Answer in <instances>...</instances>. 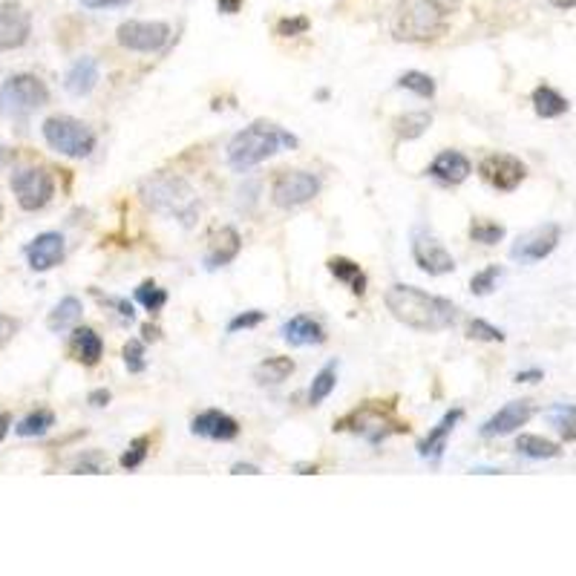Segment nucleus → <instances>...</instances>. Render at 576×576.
Masks as SVG:
<instances>
[{
    "label": "nucleus",
    "instance_id": "nucleus-44",
    "mask_svg": "<svg viewBox=\"0 0 576 576\" xmlns=\"http://www.w3.org/2000/svg\"><path fill=\"white\" fill-rule=\"evenodd\" d=\"M133 0H81L84 9H93V12H101V9H121V6H130Z\"/></svg>",
    "mask_w": 576,
    "mask_h": 576
},
{
    "label": "nucleus",
    "instance_id": "nucleus-15",
    "mask_svg": "<svg viewBox=\"0 0 576 576\" xmlns=\"http://www.w3.org/2000/svg\"><path fill=\"white\" fill-rule=\"evenodd\" d=\"M533 418V404L530 401H510L504 404L493 418H488L481 424V438H499V436H510L519 427H525Z\"/></svg>",
    "mask_w": 576,
    "mask_h": 576
},
{
    "label": "nucleus",
    "instance_id": "nucleus-26",
    "mask_svg": "<svg viewBox=\"0 0 576 576\" xmlns=\"http://www.w3.org/2000/svg\"><path fill=\"white\" fill-rule=\"evenodd\" d=\"M81 312H84V305L78 297H64L56 309L49 312L46 317V326L49 332H67V329H76L78 326V320H81Z\"/></svg>",
    "mask_w": 576,
    "mask_h": 576
},
{
    "label": "nucleus",
    "instance_id": "nucleus-49",
    "mask_svg": "<svg viewBox=\"0 0 576 576\" xmlns=\"http://www.w3.org/2000/svg\"><path fill=\"white\" fill-rule=\"evenodd\" d=\"M231 473H233V476H260V467H257V464H242V461H240V464H233V467H231Z\"/></svg>",
    "mask_w": 576,
    "mask_h": 576
},
{
    "label": "nucleus",
    "instance_id": "nucleus-16",
    "mask_svg": "<svg viewBox=\"0 0 576 576\" xmlns=\"http://www.w3.org/2000/svg\"><path fill=\"white\" fill-rule=\"evenodd\" d=\"M64 257H67V242L56 231H46L26 245V260L32 272H52V268L64 262Z\"/></svg>",
    "mask_w": 576,
    "mask_h": 576
},
{
    "label": "nucleus",
    "instance_id": "nucleus-28",
    "mask_svg": "<svg viewBox=\"0 0 576 576\" xmlns=\"http://www.w3.org/2000/svg\"><path fill=\"white\" fill-rule=\"evenodd\" d=\"M516 449H519V456L533 458V461H548V458H560L562 456L560 444L548 441L545 436H519L516 438Z\"/></svg>",
    "mask_w": 576,
    "mask_h": 576
},
{
    "label": "nucleus",
    "instance_id": "nucleus-45",
    "mask_svg": "<svg viewBox=\"0 0 576 576\" xmlns=\"http://www.w3.org/2000/svg\"><path fill=\"white\" fill-rule=\"evenodd\" d=\"M15 332H17V320H12V317H6V314H0V346L9 344V340L15 337Z\"/></svg>",
    "mask_w": 576,
    "mask_h": 576
},
{
    "label": "nucleus",
    "instance_id": "nucleus-12",
    "mask_svg": "<svg viewBox=\"0 0 576 576\" xmlns=\"http://www.w3.org/2000/svg\"><path fill=\"white\" fill-rule=\"evenodd\" d=\"M560 237H562V228L560 225H539L528 233H521V237L513 242L510 248V257L516 262H525V265H533V262H542L545 257H550L556 245H560Z\"/></svg>",
    "mask_w": 576,
    "mask_h": 576
},
{
    "label": "nucleus",
    "instance_id": "nucleus-8",
    "mask_svg": "<svg viewBox=\"0 0 576 576\" xmlns=\"http://www.w3.org/2000/svg\"><path fill=\"white\" fill-rule=\"evenodd\" d=\"M12 190L24 211H41L56 196V179L46 168H21L12 173Z\"/></svg>",
    "mask_w": 576,
    "mask_h": 576
},
{
    "label": "nucleus",
    "instance_id": "nucleus-40",
    "mask_svg": "<svg viewBox=\"0 0 576 576\" xmlns=\"http://www.w3.org/2000/svg\"><path fill=\"white\" fill-rule=\"evenodd\" d=\"M309 29H312V21L305 15H285L274 26V32L280 35V38H294V35H305Z\"/></svg>",
    "mask_w": 576,
    "mask_h": 576
},
{
    "label": "nucleus",
    "instance_id": "nucleus-50",
    "mask_svg": "<svg viewBox=\"0 0 576 576\" xmlns=\"http://www.w3.org/2000/svg\"><path fill=\"white\" fill-rule=\"evenodd\" d=\"M12 427V418H9V412H0V441L6 438V432Z\"/></svg>",
    "mask_w": 576,
    "mask_h": 576
},
{
    "label": "nucleus",
    "instance_id": "nucleus-51",
    "mask_svg": "<svg viewBox=\"0 0 576 576\" xmlns=\"http://www.w3.org/2000/svg\"><path fill=\"white\" fill-rule=\"evenodd\" d=\"M553 9H576V0H548Z\"/></svg>",
    "mask_w": 576,
    "mask_h": 576
},
{
    "label": "nucleus",
    "instance_id": "nucleus-9",
    "mask_svg": "<svg viewBox=\"0 0 576 576\" xmlns=\"http://www.w3.org/2000/svg\"><path fill=\"white\" fill-rule=\"evenodd\" d=\"M320 193V179L309 170H280L272 185V202L283 211L309 205Z\"/></svg>",
    "mask_w": 576,
    "mask_h": 576
},
{
    "label": "nucleus",
    "instance_id": "nucleus-39",
    "mask_svg": "<svg viewBox=\"0 0 576 576\" xmlns=\"http://www.w3.org/2000/svg\"><path fill=\"white\" fill-rule=\"evenodd\" d=\"M499 277H501V265H488V268H481V272L473 274V280H470V292H473L476 297L490 294L493 288H496V283H499Z\"/></svg>",
    "mask_w": 576,
    "mask_h": 576
},
{
    "label": "nucleus",
    "instance_id": "nucleus-36",
    "mask_svg": "<svg viewBox=\"0 0 576 576\" xmlns=\"http://www.w3.org/2000/svg\"><path fill=\"white\" fill-rule=\"evenodd\" d=\"M136 300H139L148 312H159V309H165L168 292H165V288H159L153 280H148V283H141V285L136 288Z\"/></svg>",
    "mask_w": 576,
    "mask_h": 576
},
{
    "label": "nucleus",
    "instance_id": "nucleus-20",
    "mask_svg": "<svg viewBox=\"0 0 576 576\" xmlns=\"http://www.w3.org/2000/svg\"><path fill=\"white\" fill-rule=\"evenodd\" d=\"M427 173L432 179H438V182H444V185H461L464 179L473 173V165H470V159H467L464 153L444 150V153H438L436 159H432V165H429Z\"/></svg>",
    "mask_w": 576,
    "mask_h": 576
},
{
    "label": "nucleus",
    "instance_id": "nucleus-7",
    "mask_svg": "<svg viewBox=\"0 0 576 576\" xmlns=\"http://www.w3.org/2000/svg\"><path fill=\"white\" fill-rule=\"evenodd\" d=\"M46 104H49V87L38 76H29V72L12 76L0 87V107L12 116H26L32 110H41Z\"/></svg>",
    "mask_w": 576,
    "mask_h": 576
},
{
    "label": "nucleus",
    "instance_id": "nucleus-38",
    "mask_svg": "<svg viewBox=\"0 0 576 576\" xmlns=\"http://www.w3.org/2000/svg\"><path fill=\"white\" fill-rule=\"evenodd\" d=\"M121 357H124V366H128L130 375H141L144 369H148V357H144V344L141 340H128L121 349Z\"/></svg>",
    "mask_w": 576,
    "mask_h": 576
},
{
    "label": "nucleus",
    "instance_id": "nucleus-33",
    "mask_svg": "<svg viewBox=\"0 0 576 576\" xmlns=\"http://www.w3.org/2000/svg\"><path fill=\"white\" fill-rule=\"evenodd\" d=\"M395 87L409 89V93H416L418 98H432V96H436V78L427 76V72H418V69L404 72V76L395 81Z\"/></svg>",
    "mask_w": 576,
    "mask_h": 576
},
{
    "label": "nucleus",
    "instance_id": "nucleus-27",
    "mask_svg": "<svg viewBox=\"0 0 576 576\" xmlns=\"http://www.w3.org/2000/svg\"><path fill=\"white\" fill-rule=\"evenodd\" d=\"M294 372V360L285 357V355H274V357H265L262 364L254 369V377L262 384V386H277L283 381H288V375Z\"/></svg>",
    "mask_w": 576,
    "mask_h": 576
},
{
    "label": "nucleus",
    "instance_id": "nucleus-19",
    "mask_svg": "<svg viewBox=\"0 0 576 576\" xmlns=\"http://www.w3.org/2000/svg\"><path fill=\"white\" fill-rule=\"evenodd\" d=\"M242 251V237L237 228L225 225L222 231H216V237L211 240L208 251H205V268L208 272H216V268H225L228 262H233Z\"/></svg>",
    "mask_w": 576,
    "mask_h": 576
},
{
    "label": "nucleus",
    "instance_id": "nucleus-48",
    "mask_svg": "<svg viewBox=\"0 0 576 576\" xmlns=\"http://www.w3.org/2000/svg\"><path fill=\"white\" fill-rule=\"evenodd\" d=\"M216 9L222 15H237L242 9V0H216Z\"/></svg>",
    "mask_w": 576,
    "mask_h": 576
},
{
    "label": "nucleus",
    "instance_id": "nucleus-52",
    "mask_svg": "<svg viewBox=\"0 0 576 576\" xmlns=\"http://www.w3.org/2000/svg\"><path fill=\"white\" fill-rule=\"evenodd\" d=\"M141 334H144V340H148V344H150V340H159V329L150 326V323H148V326H141Z\"/></svg>",
    "mask_w": 576,
    "mask_h": 576
},
{
    "label": "nucleus",
    "instance_id": "nucleus-4",
    "mask_svg": "<svg viewBox=\"0 0 576 576\" xmlns=\"http://www.w3.org/2000/svg\"><path fill=\"white\" fill-rule=\"evenodd\" d=\"M139 196L150 211L173 216V220H179L182 225H193L196 216L202 211L196 190L185 182V179L170 176V173L148 176L139 188Z\"/></svg>",
    "mask_w": 576,
    "mask_h": 576
},
{
    "label": "nucleus",
    "instance_id": "nucleus-30",
    "mask_svg": "<svg viewBox=\"0 0 576 576\" xmlns=\"http://www.w3.org/2000/svg\"><path fill=\"white\" fill-rule=\"evenodd\" d=\"M545 418L565 441H576V406L573 404H553L550 409H545Z\"/></svg>",
    "mask_w": 576,
    "mask_h": 576
},
{
    "label": "nucleus",
    "instance_id": "nucleus-13",
    "mask_svg": "<svg viewBox=\"0 0 576 576\" xmlns=\"http://www.w3.org/2000/svg\"><path fill=\"white\" fill-rule=\"evenodd\" d=\"M32 35V15L17 0H0V52L21 49Z\"/></svg>",
    "mask_w": 576,
    "mask_h": 576
},
{
    "label": "nucleus",
    "instance_id": "nucleus-17",
    "mask_svg": "<svg viewBox=\"0 0 576 576\" xmlns=\"http://www.w3.org/2000/svg\"><path fill=\"white\" fill-rule=\"evenodd\" d=\"M190 432L211 441H233L240 436V424L222 409H205L190 421Z\"/></svg>",
    "mask_w": 576,
    "mask_h": 576
},
{
    "label": "nucleus",
    "instance_id": "nucleus-22",
    "mask_svg": "<svg viewBox=\"0 0 576 576\" xmlns=\"http://www.w3.org/2000/svg\"><path fill=\"white\" fill-rule=\"evenodd\" d=\"M69 355L84 366H98L104 357V340L96 329L89 326H76L69 337Z\"/></svg>",
    "mask_w": 576,
    "mask_h": 576
},
{
    "label": "nucleus",
    "instance_id": "nucleus-18",
    "mask_svg": "<svg viewBox=\"0 0 576 576\" xmlns=\"http://www.w3.org/2000/svg\"><path fill=\"white\" fill-rule=\"evenodd\" d=\"M461 418H464V409L461 406L444 412V418L436 427H432L427 432V438L418 444V456L427 458V461H432V464H438L441 456H444V449H447V441H449V436H453V429L458 427Z\"/></svg>",
    "mask_w": 576,
    "mask_h": 576
},
{
    "label": "nucleus",
    "instance_id": "nucleus-10",
    "mask_svg": "<svg viewBox=\"0 0 576 576\" xmlns=\"http://www.w3.org/2000/svg\"><path fill=\"white\" fill-rule=\"evenodd\" d=\"M478 176L499 193H513L528 179L525 161L513 153H490L478 161Z\"/></svg>",
    "mask_w": 576,
    "mask_h": 576
},
{
    "label": "nucleus",
    "instance_id": "nucleus-29",
    "mask_svg": "<svg viewBox=\"0 0 576 576\" xmlns=\"http://www.w3.org/2000/svg\"><path fill=\"white\" fill-rule=\"evenodd\" d=\"M429 124H432V116L427 110H412V113H404L392 121V128H395V136L404 139V141H412V139H418L429 130Z\"/></svg>",
    "mask_w": 576,
    "mask_h": 576
},
{
    "label": "nucleus",
    "instance_id": "nucleus-47",
    "mask_svg": "<svg viewBox=\"0 0 576 576\" xmlns=\"http://www.w3.org/2000/svg\"><path fill=\"white\" fill-rule=\"evenodd\" d=\"M542 377H545L542 369H525L516 375V384H536V381H542Z\"/></svg>",
    "mask_w": 576,
    "mask_h": 576
},
{
    "label": "nucleus",
    "instance_id": "nucleus-37",
    "mask_svg": "<svg viewBox=\"0 0 576 576\" xmlns=\"http://www.w3.org/2000/svg\"><path fill=\"white\" fill-rule=\"evenodd\" d=\"M467 337H470V340H481V344H504V332L496 329L493 323L481 320V317L467 323Z\"/></svg>",
    "mask_w": 576,
    "mask_h": 576
},
{
    "label": "nucleus",
    "instance_id": "nucleus-35",
    "mask_svg": "<svg viewBox=\"0 0 576 576\" xmlns=\"http://www.w3.org/2000/svg\"><path fill=\"white\" fill-rule=\"evenodd\" d=\"M148 453H150V436H139V438H133V441H130V447L121 453L118 464L124 467V470H136V467H141V464H144V458H148Z\"/></svg>",
    "mask_w": 576,
    "mask_h": 576
},
{
    "label": "nucleus",
    "instance_id": "nucleus-1",
    "mask_svg": "<svg viewBox=\"0 0 576 576\" xmlns=\"http://www.w3.org/2000/svg\"><path fill=\"white\" fill-rule=\"evenodd\" d=\"M389 314L416 332H444L458 320V305L447 297L427 294L416 285L395 283L384 294Z\"/></svg>",
    "mask_w": 576,
    "mask_h": 576
},
{
    "label": "nucleus",
    "instance_id": "nucleus-42",
    "mask_svg": "<svg viewBox=\"0 0 576 576\" xmlns=\"http://www.w3.org/2000/svg\"><path fill=\"white\" fill-rule=\"evenodd\" d=\"M265 320V312H260V309H251V312H242V314H237L231 323H228V332L231 334H237V332H242V329H254V326H260V323Z\"/></svg>",
    "mask_w": 576,
    "mask_h": 576
},
{
    "label": "nucleus",
    "instance_id": "nucleus-25",
    "mask_svg": "<svg viewBox=\"0 0 576 576\" xmlns=\"http://www.w3.org/2000/svg\"><path fill=\"white\" fill-rule=\"evenodd\" d=\"M530 101H533V110H536L539 118H560V116H565L571 110L568 98L560 93V89H553L548 84H539L533 89Z\"/></svg>",
    "mask_w": 576,
    "mask_h": 576
},
{
    "label": "nucleus",
    "instance_id": "nucleus-32",
    "mask_svg": "<svg viewBox=\"0 0 576 576\" xmlns=\"http://www.w3.org/2000/svg\"><path fill=\"white\" fill-rule=\"evenodd\" d=\"M49 427H56V412H52V409H35L15 427V432L21 438H38V436H44V432H49Z\"/></svg>",
    "mask_w": 576,
    "mask_h": 576
},
{
    "label": "nucleus",
    "instance_id": "nucleus-46",
    "mask_svg": "<svg viewBox=\"0 0 576 576\" xmlns=\"http://www.w3.org/2000/svg\"><path fill=\"white\" fill-rule=\"evenodd\" d=\"M89 406H96V409H104L107 404H110L113 401V395H110V389H93V392H89Z\"/></svg>",
    "mask_w": 576,
    "mask_h": 576
},
{
    "label": "nucleus",
    "instance_id": "nucleus-5",
    "mask_svg": "<svg viewBox=\"0 0 576 576\" xmlns=\"http://www.w3.org/2000/svg\"><path fill=\"white\" fill-rule=\"evenodd\" d=\"M334 432H355V436L366 438L369 444H381L389 436H401L409 432V424L395 418V404L392 401H366L349 416L334 421Z\"/></svg>",
    "mask_w": 576,
    "mask_h": 576
},
{
    "label": "nucleus",
    "instance_id": "nucleus-3",
    "mask_svg": "<svg viewBox=\"0 0 576 576\" xmlns=\"http://www.w3.org/2000/svg\"><path fill=\"white\" fill-rule=\"evenodd\" d=\"M297 136L294 133H288L283 130L280 124H272V121H254V124H248L245 130H240L237 136H233L228 141V165L233 170H251V168H257L262 165L265 159H272L274 153H280L283 148L288 150H294L297 148Z\"/></svg>",
    "mask_w": 576,
    "mask_h": 576
},
{
    "label": "nucleus",
    "instance_id": "nucleus-23",
    "mask_svg": "<svg viewBox=\"0 0 576 576\" xmlns=\"http://www.w3.org/2000/svg\"><path fill=\"white\" fill-rule=\"evenodd\" d=\"M280 334H283L285 344H292V346H320L323 340H326V332H323L320 323L312 320V317H305V314H297L292 320H285Z\"/></svg>",
    "mask_w": 576,
    "mask_h": 576
},
{
    "label": "nucleus",
    "instance_id": "nucleus-6",
    "mask_svg": "<svg viewBox=\"0 0 576 576\" xmlns=\"http://www.w3.org/2000/svg\"><path fill=\"white\" fill-rule=\"evenodd\" d=\"M44 139L52 150H58L61 156L69 159H87L96 150V133L93 128H87L84 121L72 116H49L44 121Z\"/></svg>",
    "mask_w": 576,
    "mask_h": 576
},
{
    "label": "nucleus",
    "instance_id": "nucleus-2",
    "mask_svg": "<svg viewBox=\"0 0 576 576\" xmlns=\"http://www.w3.org/2000/svg\"><path fill=\"white\" fill-rule=\"evenodd\" d=\"M461 0H401L392 12V38L404 44H429L447 32Z\"/></svg>",
    "mask_w": 576,
    "mask_h": 576
},
{
    "label": "nucleus",
    "instance_id": "nucleus-41",
    "mask_svg": "<svg viewBox=\"0 0 576 576\" xmlns=\"http://www.w3.org/2000/svg\"><path fill=\"white\" fill-rule=\"evenodd\" d=\"M72 473L76 476H104L107 473V458L101 453H84L76 464H72Z\"/></svg>",
    "mask_w": 576,
    "mask_h": 576
},
{
    "label": "nucleus",
    "instance_id": "nucleus-24",
    "mask_svg": "<svg viewBox=\"0 0 576 576\" xmlns=\"http://www.w3.org/2000/svg\"><path fill=\"white\" fill-rule=\"evenodd\" d=\"M326 268H329V274H332L337 283H344L352 294H357V297H364V294H366L369 280H366V274H364V268H360L355 260H349V257H332V260L326 262Z\"/></svg>",
    "mask_w": 576,
    "mask_h": 576
},
{
    "label": "nucleus",
    "instance_id": "nucleus-21",
    "mask_svg": "<svg viewBox=\"0 0 576 576\" xmlns=\"http://www.w3.org/2000/svg\"><path fill=\"white\" fill-rule=\"evenodd\" d=\"M98 78H101L98 61H96V58H89V56H84V58H78L76 64H72V67L67 69V76H64V89H67L69 96L84 98V96H89V93L96 89Z\"/></svg>",
    "mask_w": 576,
    "mask_h": 576
},
{
    "label": "nucleus",
    "instance_id": "nucleus-31",
    "mask_svg": "<svg viewBox=\"0 0 576 576\" xmlns=\"http://www.w3.org/2000/svg\"><path fill=\"white\" fill-rule=\"evenodd\" d=\"M334 386H337V360H329V364L314 375V381L309 386V404L312 406L323 404L334 392Z\"/></svg>",
    "mask_w": 576,
    "mask_h": 576
},
{
    "label": "nucleus",
    "instance_id": "nucleus-43",
    "mask_svg": "<svg viewBox=\"0 0 576 576\" xmlns=\"http://www.w3.org/2000/svg\"><path fill=\"white\" fill-rule=\"evenodd\" d=\"M93 294H96L98 303H104V305H110V309H116L124 320H133V317H136V309H133V303H130V300H124V297H104L101 292H93Z\"/></svg>",
    "mask_w": 576,
    "mask_h": 576
},
{
    "label": "nucleus",
    "instance_id": "nucleus-53",
    "mask_svg": "<svg viewBox=\"0 0 576 576\" xmlns=\"http://www.w3.org/2000/svg\"><path fill=\"white\" fill-rule=\"evenodd\" d=\"M0 216H4V200H0Z\"/></svg>",
    "mask_w": 576,
    "mask_h": 576
},
{
    "label": "nucleus",
    "instance_id": "nucleus-14",
    "mask_svg": "<svg viewBox=\"0 0 576 576\" xmlns=\"http://www.w3.org/2000/svg\"><path fill=\"white\" fill-rule=\"evenodd\" d=\"M412 260H416V265L429 277H444L456 272L453 254H449L436 237H429V233H421V231L416 233V240H412Z\"/></svg>",
    "mask_w": 576,
    "mask_h": 576
},
{
    "label": "nucleus",
    "instance_id": "nucleus-34",
    "mask_svg": "<svg viewBox=\"0 0 576 576\" xmlns=\"http://www.w3.org/2000/svg\"><path fill=\"white\" fill-rule=\"evenodd\" d=\"M470 240L481 242V245H496L504 240V225L493 222V220H473L470 222Z\"/></svg>",
    "mask_w": 576,
    "mask_h": 576
},
{
    "label": "nucleus",
    "instance_id": "nucleus-11",
    "mask_svg": "<svg viewBox=\"0 0 576 576\" xmlns=\"http://www.w3.org/2000/svg\"><path fill=\"white\" fill-rule=\"evenodd\" d=\"M116 41L130 52H159L170 41V26L165 21H124L116 29Z\"/></svg>",
    "mask_w": 576,
    "mask_h": 576
}]
</instances>
